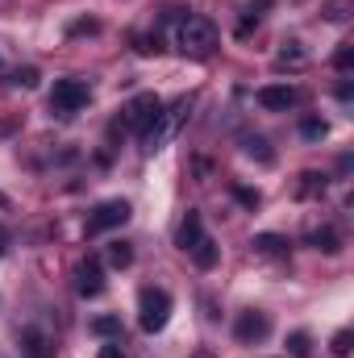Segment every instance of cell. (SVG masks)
I'll return each mask as SVG.
<instances>
[{
  "mask_svg": "<svg viewBox=\"0 0 354 358\" xmlns=\"http://www.w3.org/2000/svg\"><path fill=\"white\" fill-rule=\"evenodd\" d=\"M176 46L187 59H213V50L221 46L217 25H213L208 17H183L179 29H176Z\"/></svg>",
  "mask_w": 354,
  "mask_h": 358,
  "instance_id": "cell-1",
  "label": "cell"
},
{
  "mask_svg": "<svg viewBox=\"0 0 354 358\" xmlns=\"http://www.w3.org/2000/svg\"><path fill=\"white\" fill-rule=\"evenodd\" d=\"M159 121H163V100H159L155 92H142V96H134V100L121 108V125L134 129L138 138H146Z\"/></svg>",
  "mask_w": 354,
  "mask_h": 358,
  "instance_id": "cell-2",
  "label": "cell"
},
{
  "mask_svg": "<svg viewBox=\"0 0 354 358\" xmlns=\"http://www.w3.org/2000/svg\"><path fill=\"white\" fill-rule=\"evenodd\" d=\"M167 317H171V296L163 287H146L138 296V321H142V329L146 334H159L167 325Z\"/></svg>",
  "mask_w": 354,
  "mask_h": 358,
  "instance_id": "cell-3",
  "label": "cell"
},
{
  "mask_svg": "<svg viewBox=\"0 0 354 358\" xmlns=\"http://www.w3.org/2000/svg\"><path fill=\"white\" fill-rule=\"evenodd\" d=\"M88 84L84 80H59L55 92H50V108L59 113V117H71V113H80L84 104H88Z\"/></svg>",
  "mask_w": 354,
  "mask_h": 358,
  "instance_id": "cell-4",
  "label": "cell"
},
{
  "mask_svg": "<svg viewBox=\"0 0 354 358\" xmlns=\"http://www.w3.org/2000/svg\"><path fill=\"white\" fill-rule=\"evenodd\" d=\"M129 221V204L125 200H104V204H96L88 217V238L96 234H108V229H117V225H125Z\"/></svg>",
  "mask_w": 354,
  "mask_h": 358,
  "instance_id": "cell-5",
  "label": "cell"
},
{
  "mask_svg": "<svg viewBox=\"0 0 354 358\" xmlns=\"http://www.w3.org/2000/svg\"><path fill=\"white\" fill-rule=\"evenodd\" d=\"M267 334H271V317H267V313H259V308H246V313L238 317V325H234V338H238L242 346L263 342Z\"/></svg>",
  "mask_w": 354,
  "mask_h": 358,
  "instance_id": "cell-6",
  "label": "cell"
},
{
  "mask_svg": "<svg viewBox=\"0 0 354 358\" xmlns=\"http://www.w3.org/2000/svg\"><path fill=\"white\" fill-rule=\"evenodd\" d=\"M296 100H300V92L288 88V84H267V88H259V104L271 108V113H288V108H296Z\"/></svg>",
  "mask_w": 354,
  "mask_h": 358,
  "instance_id": "cell-7",
  "label": "cell"
},
{
  "mask_svg": "<svg viewBox=\"0 0 354 358\" xmlns=\"http://www.w3.org/2000/svg\"><path fill=\"white\" fill-rule=\"evenodd\" d=\"M76 287H80V296H88V300L104 292V267H100V259H84V263H80Z\"/></svg>",
  "mask_w": 354,
  "mask_h": 358,
  "instance_id": "cell-8",
  "label": "cell"
},
{
  "mask_svg": "<svg viewBox=\"0 0 354 358\" xmlns=\"http://www.w3.org/2000/svg\"><path fill=\"white\" fill-rule=\"evenodd\" d=\"M200 238H204V221H200V213H187L179 225V250H192Z\"/></svg>",
  "mask_w": 354,
  "mask_h": 358,
  "instance_id": "cell-9",
  "label": "cell"
},
{
  "mask_svg": "<svg viewBox=\"0 0 354 358\" xmlns=\"http://www.w3.org/2000/svg\"><path fill=\"white\" fill-rule=\"evenodd\" d=\"M187 255L196 259V267H200V271H208V267H217V255H221V250H217V242H213V238H200Z\"/></svg>",
  "mask_w": 354,
  "mask_h": 358,
  "instance_id": "cell-10",
  "label": "cell"
},
{
  "mask_svg": "<svg viewBox=\"0 0 354 358\" xmlns=\"http://www.w3.org/2000/svg\"><path fill=\"white\" fill-rule=\"evenodd\" d=\"M275 67H304V50L296 42H288L279 55H275Z\"/></svg>",
  "mask_w": 354,
  "mask_h": 358,
  "instance_id": "cell-11",
  "label": "cell"
},
{
  "mask_svg": "<svg viewBox=\"0 0 354 358\" xmlns=\"http://www.w3.org/2000/svg\"><path fill=\"white\" fill-rule=\"evenodd\" d=\"M108 263L125 271L129 263H134V246H129V242H113V246H108Z\"/></svg>",
  "mask_w": 354,
  "mask_h": 358,
  "instance_id": "cell-12",
  "label": "cell"
},
{
  "mask_svg": "<svg viewBox=\"0 0 354 358\" xmlns=\"http://www.w3.org/2000/svg\"><path fill=\"white\" fill-rule=\"evenodd\" d=\"M309 242H313L317 250H325V255H338V250H342V246H338V234H334V229H317V234H313Z\"/></svg>",
  "mask_w": 354,
  "mask_h": 358,
  "instance_id": "cell-13",
  "label": "cell"
},
{
  "mask_svg": "<svg viewBox=\"0 0 354 358\" xmlns=\"http://www.w3.org/2000/svg\"><path fill=\"white\" fill-rule=\"evenodd\" d=\"M283 246H288V242L275 238V234H259V238H255V250H263V255H283Z\"/></svg>",
  "mask_w": 354,
  "mask_h": 358,
  "instance_id": "cell-14",
  "label": "cell"
},
{
  "mask_svg": "<svg viewBox=\"0 0 354 358\" xmlns=\"http://www.w3.org/2000/svg\"><path fill=\"white\" fill-rule=\"evenodd\" d=\"M92 334H96V338H113V334H121V321H117V317H96V321H92Z\"/></svg>",
  "mask_w": 354,
  "mask_h": 358,
  "instance_id": "cell-15",
  "label": "cell"
},
{
  "mask_svg": "<svg viewBox=\"0 0 354 358\" xmlns=\"http://www.w3.org/2000/svg\"><path fill=\"white\" fill-rule=\"evenodd\" d=\"M21 342H25L29 358H46V342H42V334H38V329H29V334H25Z\"/></svg>",
  "mask_w": 354,
  "mask_h": 358,
  "instance_id": "cell-16",
  "label": "cell"
},
{
  "mask_svg": "<svg viewBox=\"0 0 354 358\" xmlns=\"http://www.w3.org/2000/svg\"><path fill=\"white\" fill-rule=\"evenodd\" d=\"M300 134H304L309 142H317V138H325V121H317V117H304V121H300Z\"/></svg>",
  "mask_w": 354,
  "mask_h": 358,
  "instance_id": "cell-17",
  "label": "cell"
},
{
  "mask_svg": "<svg viewBox=\"0 0 354 358\" xmlns=\"http://www.w3.org/2000/svg\"><path fill=\"white\" fill-rule=\"evenodd\" d=\"M351 342H354V334L351 329H342V334H334V346H330V350H334L338 358H346L351 355Z\"/></svg>",
  "mask_w": 354,
  "mask_h": 358,
  "instance_id": "cell-18",
  "label": "cell"
},
{
  "mask_svg": "<svg viewBox=\"0 0 354 358\" xmlns=\"http://www.w3.org/2000/svg\"><path fill=\"white\" fill-rule=\"evenodd\" d=\"M288 346H292V358H309V350H313V346H309V334H292Z\"/></svg>",
  "mask_w": 354,
  "mask_h": 358,
  "instance_id": "cell-19",
  "label": "cell"
},
{
  "mask_svg": "<svg viewBox=\"0 0 354 358\" xmlns=\"http://www.w3.org/2000/svg\"><path fill=\"white\" fill-rule=\"evenodd\" d=\"M246 155H250V159L259 155V163H271V150H267L263 138H250V142H246Z\"/></svg>",
  "mask_w": 354,
  "mask_h": 358,
  "instance_id": "cell-20",
  "label": "cell"
},
{
  "mask_svg": "<svg viewBox=\"0 0 354 358\" xmlns=\"http://www.w3.org/2000/svg\"><path fill=\"white\" fill-rule=\"evenodd\" d=\"M334 67H338V71H351L354 67V46H342V50L334 55Z\"/></svg>",
  "mask_w": 354,
  "mask_h": 358,
  "instance_id": "cell-21",
  "label": "cell"
},
{
  "mask_svg": "<svg viewBox=\"0 0 354 358\" xmlns=\"http://www.w3.org/2000/svg\"><path fill=\"white\" fill-rule=\"evenodd\" d=\"M13 84H17V88H34V84H38V71H34V67H25V71H17V76H13Z\"/></svg>",
  "mask_w": 354,
  "mask_h": 358,
  "instance_id": "cell-22",
  "label": "cell"
},
{
  "mask_svg": "<svg viewBox=\"0 0 354 358\" xmlns=\"http://www.w3.org/2000/svg\"><path fill=\"white\" fill-rule=\"evenodd\" d=\"M234 196H238L242 204H250V208H259V192H250V187H234Z\"/></svg>",
  "mask_w": 354,
  "mask_h": 358,
  "instance_id": "cell-23",
  "label": "cell"
},
{
  "mask_svg": "<svg viewBox=\"0 0 354 358\" xmlns=\"http://www.w3.org/2000/svg\"><path fill=\"white\" fill-rule=\"evenodd\" d=\"M346 8H351V0H334L325 17H330V21H342V17H346Z\"/></svg>",
  "mask_w": 354,
  "mask_h": 358,
  "instance_id": "cell-24",
  "label": "cell"
},
{
  "mask_svg": "<svg viewBox=\"0 0 354 358\" xmlns=\"http://www.w3.org/2000/svg\"><path fill=\"white\" fill-rule=\"evenodd\" d=\"M71 34H96V21H76Z\"/></svg>",
  "mask_w": 354,
  "mask_h": 358,
  "instance_id": "cell-25",
  "label": "cell"
},
{
  "mask_svg": "<svg viewBox=\"0 0 354 358\" xmlns=\"http://www.w3.org/2000/svg\"><path fill=\"white\" fill-rule=\"evenodd\" d=\"M100 358H125V355H121V346H100Z\"/></svg>",
  "mask_w": 354,
  "mask_h": 358,
  "instance_id": "cell-26",
  "label": "cell"
},
{
  "mask_svg": "<svg viewBox=\"0 0 354 358\" xmlns=\"http://www.w3.org/2000/svg\"><path fill=\"white\" fill-rule=\"evenodd\" d=\"M4 250H8V234L0 229V259H4Z\"/></svg>",
  "mask_w": 354,
  "mask_h": 358,
  "instance_id": "cell-27",
  "label": "cell"
},
{
  "mask_svg": "<svg viewBox=\"0 0 354 358\" xmlns=\"http://www.w3.org/2000/svg\"><path fill=\"white\" fill-rule=\"evenodd\" d=\"M0 208H4V196H0Z\"/></svg>",
  "mask_w": 354,
  "mask_h": 358,
  "instance_id": "cell-28",
  "label": "cell"
},
{
  "mask_svg": "<svg viewBox=\"0 0 354 358\" xmlns=\"http://www.w3.org/2000/svg\"><path fill=\"white\" fill-rule=\"evenodd\" d=\"M200 358H208V355H200Z\"/></svg>",
  "mask_w": 354,
  "mask_h": 358,
  "instance_id": "cell-29",
  "label": "cell"
}]
</instances>
